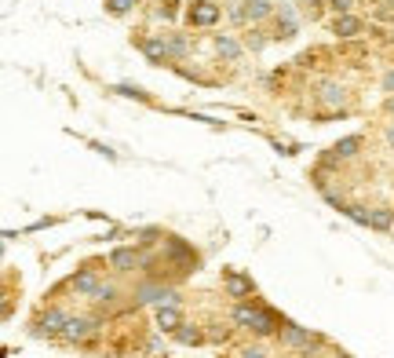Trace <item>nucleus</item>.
<instances>
[{
	"mask_svg": "<svg viewBox=\"0 0 394 358\" xmlns=\"http://www.w3.org/2000/svg\"><path fill=\"white\" fill-rule=\"evenodd\" d=\"M95 329H99V318H70L66 329H62V340H70V343H84Z\"/></svg>",
	"mask_w": 394,
	"mask_h": 358,
	"instance_id": "nucleus-7",
	"label": "nucleus"
},
{
	"mask_svg": "<svg viewBox=\"0 0 394 358\" xmlns=\"http://www.w3.org/2000/svg\"><path fill=\"white\" fill-rule=\"evenodd\" d=\"M384 92H387V95H394V70L384 77Z\"/></svg>",
	"mask_w": 394,
	"mask_h": 358,
	"instance_id": "nucleus-32",
	"label": "nucleus"
},
{
	"mask_svg": "<svg viewBox=\"0 0 394 358\" xmlns=\"http://www.w3.org/2000/svg\"><path fill=\"white\" fill-rule=\"evenodd\" d=\"M135 4H139V0H106V11H110V15H117V19H124Z\"/></svg>",
	"mask_w": 394,
	"mask_h": 358,
	"instance_id": "nucleus-23",
	"label": "nucleus"
},
{
	"mask_svg": "<svg viewBox=\"0 0 394 358\" xmlns=\"http://www.w3.org/2000/svg\"><path fill=\"white\" fill-rule=\"evenodd\" d=\"M266 41H270V37H263L259 26H248V30H245V51H263Z\"/></svg>",
	"mask_w": 394,
	"mask_h": 358,
	"instance_id": "nucleus-21",
	"label": "nucleus"
},
{
	"mask_svg": "<svg viewBox=\"0 0 394 358\" xmlns=\"http://www.w3.org/2000/svg\"><path fill=\"white\" fill-rule=\"evenodd\" d=\"M343 99H347L343 84H336V81H322V84H317V102H322V106H339L343 110Z\"/></svg>",
	"mask_w": 394,
	"mask_h": 358,
	"instance_id": "nucleus-13",
	"label": "nucleus"
},
{
	"mask_svg": "<svg viewBox=\"0 0 394 358\" xmlns=\"http://www.w3.org/2000/svg\"><path fill=\"white\" fill-rule=\"evenodd\" d=\"M92 300H95V303H103V307H110L113 300H117V285H110V281H106V285L99 289V292H95Z\"/></svg>",
	"mask_w": 394,
	"mask_h": 358,
	"instance_id": "nucleus-26",
	"label": "nucleus"
},
{
	"mask_svg": "<svg viewBox=\"0 0 394 358\" xmlns=\"http://www.w3.org/2000/svg\"><path fill=\"white\" fill-rule=\"evenodd\" d=\"M66 322H70V318L62 314L59 307H52L48 314H41V318H37L33 332H37V337H62V329H66Z\"/></svg>",
	"mask_w": 394,
	"mask_h": 358,
	"instance_id": "nucleus-6",
	"label": "nucleus"
},
{
	"mask_svg": "<svg viewBox=\"0 0 394 358\" xmlns=\"http://www.w3.org/2000/svg\"><path fill=\"white\" fill-rule=\"evenodd\" d=\"M391 44H394V33H391Z\"/></svg>",
	"mask_w": 394,
	"mask_h": 358,
	"instance_id": "nucleus-36",
	"label": "nucleus"
},
{
	"mask_svg": "<svg viewBox=\"0 0 394 358\" xmlns=\"http://www.w3.org/2000/svg\"><path fill=\"white\" fill-rule=\"evenodd\" d=\"M336 358H354V355H347V351H336Z\"/></svg>",
	"mask_w": 394,
	"mask_h": 358,
	"instance_id": "nucleus-35",
	"label": "nucleus"
},
{
	"mask_svg": "<svg viewBox=\"0 0 394 358\" xmlns=\"http://www.w3.org/2000/svg\"><path fill=\"white\" fill-rule=\"evenodd\" d=\"M373 19L376 22H394V0H380L373 8Z\"/></svg>",
	"mask_w": 394,
	"mask_h": 358,
	"instance_id": "nucleus-24",
	"label": "nucleus"
},
{
	"mask_svg": "<svg viewBox=\"0 0 394 358\" xmlns=\"http://www.w3.org/2000/svg\"><path fill=\"white\" fill-rule=\"evenodd\" d=\"M175 340H179V343H186V348H197V343H201V329L183 322L179 329H175Z\"/></svg>",
	"mask_w": 394,
	"mask_h": 358,
	"instance_id": "nucleus-22",
	"label": "nucleus"
},
{
	"mask_svg": "<svg viewBox=\"0 0 394 358\" xmlns=\"http://www.w3.org/2000/svg\"><path fill=\"white\" fill-rule=\"evenodd\" d=\"M70 289L77 292V296H95V292L103 289V281H99L95 271H81V274H73V278H70Z\"/></svg>",
	"mask_w": 394,
	"mask_h": 358,
	"instance_id": "nucleus-11",
	"label": "nucleus"
},
{
	"mask_svg": "<svg viewBox=\"0 0 394 358\" xmlns=\"http://www.w3.org/2000/svg\"><path fill=\"white\" fill-rule=\"evenodd\" d=\"M215 51H219L223 62H237L241 55H245V44L234 41V37H226V33H219V37H215Z\"/></svg>",
	"mask_w": 394,
	"mask_h": 358,
	"instance_id": "nucleus-16",
	"label": "nucleus"
},
{
	"mask_svg": "<svg viewBox=\"0 0 394 358\" xmlns=\"http://www.w3.org/2000/svg\"><path fill=\"white\" fill-rule=\"evenodd\" d=\"M394 227V209L380 205V209H368V230H391Z\"/></svg>",
	"mask_w": 394,
	"mask_h": 358,
	"instance_id": "nucleus-17",
	"label": "nucleus"
},
{
	"mask_svg": "<svg viewBox=\"0 0 394 358\" xmlns=\"http://www.w3.org/2000/svg\"><path fill=\"white\" fill-rule=\"evenodd\" d=\"M351 4H354V0H328V8H333L336 15H347V11H351Z\"/></svg>",
	"mask_w": 394,
	"mask_h": 358,
	"instance_id": "nucleus-29",
	"label": "nucleus"
},
{
	"mask_svg": "<svg viewBox=\"0 0 394 358\" xmlns=\"http://www.w3.org/2000/svg\"><path fill=\"white\" fill-rule=\"evenodd\" d=\"M157 238H161L157 230H143V234H139V245H154Z\"/></svg>",
	"mask_w": 394,
	"mask_h": 358,
	"instance_id": "nucleus-30",
	"label": "nucleus"
},
{
	"mask_svg": "<svg viewBox=\"0 0 394 358\" xmlns=\"http://www.w3.org/2000/svg\"><path fill=\"white\" fill-rule=\"evenodd\" d=\"M384 110H387L391 117H394V95H387V102H384Z\"/></svg>",
	"mask_w": 394,
	"mask_h": 358,
	"instance_id": "nucleus-33",
	"label": "nucleus"
},
{
	"mask_svg": "<svg viewBox=\"0 0 394 358\" xmlns=\"http://www.w3.org/2000/svg\"><path fill=\"white\" fill-rule=\"evenodd\" d=\"M277 340H282V348L303 351V355H311L314 343H322V337H317V332H307L303 326H285L282 332H277Z\"/></svg>",
	"mask_w": 394,
	"mask_h": 358,
	"instance_id": "nucleus-2",
	"label": "nucleus"
},
{
	"mask_svg": "<svg viewBox=\"0 0 394 358\" xmlns=\"http://www.w3.org/2000/svg\"><path fill=\"white\" fill-rule=\"evenodd\" d=\"M223 19V8L215 4V0H194V4L186 8V22L197 26V30H208V26H215Z\"/></svg>",
	"mask_w": 394,
	"mask_h": 358,
	"instance_id": "nucleus-1",
	"label": "nucleus"
},
{
	"mask_svg": "<svg viewBox=\"0 0 394 358\" xmlns=\"http://www.w3.org/2000/svg\"><path fill=\"white\" fill-rule=\"evenodd\" d=\"M157 326L161 332H175L183 326V314H179V303H161L157 307Z\"/></svg>",
	"mask_w": 394,
	"mask_h": 358,
	"instance_id": "nucleus-15",
	"label": "nucleus"
},
{
	"mask_svg": "<svg viewBox=\"0 0 394 358\" xmlns=\"http://www.w3.org/2000/svg\"><path fill=\"white\" fill-rule=\"evenodd\" d=\"M139 51L146 55V62H154V66H164V62H172V51H168V37L164 33H154V37H139Z\"/></svg>",
	"mask_w": 394,
	"mask_h": 358,
	"instance_id": "nucleus-3",
	"label": "nucleus"
},
{
	"mask_svg": "<svg viewBox=\"0 0 394 358\" xmlns=\"http://www.w3.org/2000/svg\"><path fill=\"white\" fill-rule=\"evenodd\" d=\"M339 212H343V216H351L354 223H362V227H368V212L362 209V205H343Z\"/></svg>",
	"mask_w": 394,
	"mask_h": 358,
	"instance_id": "nucleus-25",
	"label": "nucleus"
},
{
	"mask_svg": "<svg viewBox=\"0 0 394 358\" xmlns=\"http://www.w3.org/2000/svg\"><path fill=\"white\" fill-rule=\"evenodd\" d=\"M328 30H333L339 41H358L362 30H365V19H362V15H351V11H347V15H336Z\"/></svg>",
	"mask_w": 394,
	"mask_h": 358,
	"instance_id": "nucleus-4",
	"label": "nucleus"
},
{
	"mask_svg": "<svg viewBox=\"0 0 394 358\" xmlns=\"http://www.w3.org/2000/svg\"><path fill=\"white\" fill-rule=\"evenodd\" d=\"M252 332H256V337H274V332H282L277 329V314L270 311V307H263V318H259V326Z\"/></svg>",
	"mask_w": 394,
	"mask_h": 358,
	"instance_id": "nucleus-20",
	"label": "nucleus"
},
{
	"mask_svg": "<svg viewBox=\"0 0 394 358\" xmlns=\"http://www.w3.org/2000/svg\"><path fill=\"white\" fill-rule=\"evenodd\" d=\"M358 150H362V135H347V139H339V143L333 147V153L339 161H351V158H358Z\"/></svg>",
	"mask_w": 394,
	"mask_h": 358,
	"instance_id": "nucleus-18",
	"label": "nucleus"
},
{
	"mask_svg": "<svg viewBox=\"0 0 394 358\" xmlns=\"http://www.w3.org/2000/svg\"><path fill=\"white\" fill-rule=\"evenodd\" d=\"M241 8H245V22H248V26H259L263 19L274 15V4H270V0H241Z\"/></svg>",
	"mask_w": 394,
	"mask_h": 358,
	"instance_id": "nucleus-12",
	"label": "nucleus"
},
{
	"mask_svg": "<svg viewBox=\"0 0 394 358\" xmlns=\"http://www.w3.org/2000/svg\"><path fill=\"white\" fill-rule=\"evenodd\" d=\"M259 318H263V307H256V303H245V300H241V303L234 307V322H237L241 329H256Z\"/></svg>",
	"mask_w": 394,
	"mask_h": 358,
	"instance_id": "nucleus-14",
	"label": "nucleus"
},
{
	"mask_svg": "<svg viewBox=\"0 0 394 358\" xmlns=\"http://www.w3.org/2000/svg\"><path fill=\"white\" fill-rule=\"evenodd\" d=\"M175 4H179V0H164V4L157 8V15L161 19H175Z\"/></svg>",
	"mask_w": 394,
	"mask_h": 358,
	"instance_id": "nucleus-28",
	"label": "nucleus"
},
{
	"mask_svg": "<svg viewBox=\"0 0 394 358\" xmlns=\"http://www.w3.org/2000/svg\"><path fill=\"white\" fill-rule=\"evenodd\" d=\"M164 256H168L172 263H186V267H197V252L186 245L179 238H164Z\"/></svg>",
	"mask_w": 394,
	"mask_h": 358,
	"instance_id": "nucleus-8",
	"label": "nucleus"
},
{
	"mask_svg": "<svg viewBox=\"0 0 394 358\" xmlns=\"http://www.w3.org/2000/svg\"><path fill=\"white\" fill-rule=\"evenodd\" d=\"M299 33V22H296V11L288 4L277 11V26H274V41H292V37Z\"/></svg>",
	"mask_w": 394,
	"mask_h": 358,
	"instance_id": "nucleus-9",
	"label": "nucleus"
},
{
	"mask_svg": "<svg viewBox=\"0 0 394 358\" xmlns=\"http://www.w3.org/2000/svg\"><path fill=\"white\" fill-rule=\"evenodd\" d=\"M139 263H146V256L139 249H113L110 252V267H113V271H135Z\"/></svg>",
	"mask_w": 394,
	"mask_h": 358,
	"instance_id": "nucleus-10",
	"label": "nucleus"
},
{
	"mask_svg": "<svg viewBox=\"0 0 394 358\" xmlns=\"http://www.w3.org/2000/svg\"><path fill=\"white\" fill-rule=\"evenodd\" d=\"M223 289H226V296H234L237 303H241V300H248L252 292H256V285H252V278L237 274V271H223Z\"/></svg>",
	"mask_w": 394,
	"mask_h": 358,
	"instance_id": "nucleus-5",
	"label": "nucleus"
},
{
	"mask_svg": "<svg viewBox=\"0 0 394 358\" xmlns=\"http://www.w3.org/2000/svg\"><path fill=\"white\" fill-rule=\"evenodd\" d=\"M241 358H270V355H266L263 348H245V351H241Z\"/></svg>",
	"mask_w": 394,
	"mask_h": 358,
	"instance_id": "nucleus-31",
	"label": "nucleus"
},
{
	"mask_svg": "<svg viewBox=\"0 0 394 358\" xmlns=\"http://www.w3.org/2000/svg\"><path fill=\"white\" fill-rule=\"evenodd\" d=\"M168 37V51H172V62L175 59H186L190 55V41H186V33H164Z\"/></svg>",
	"mask_w": 394,
	"mask_h": 358,
	"instance_id": "nucleus-19",
	"label": "nucleus"
},
{
	"mask_svg": "<svg viewBox=\"0 0 394 358\" xmlns=\"http://www.w3.org/2000/svg\"><path fill=\"white\" fill-rule=\"evenodd\" d=\"M387 147H394V124L387 128Z\"/></svg>",
	"mask_w": 394,
	"mask_h": 358,
	"instance_id": "nucleus-34",
	"label": "nucleus"
},
{
	"mask_svg": "<svg viewBox=\"0 0 394 358\" xmlns=\"http://www.w3.org/2000/svg\"><path fill=\"white\" fill-rule=\"evenodd\" d=\"M113 92H117V95H128V99H139V102H146V99H150L143 88H135V84H117Z\"/></svg>",
	"mask_w": 394,
	"mask_h": 358,
	"instance_id": "nucleus-27",
	"label": "nucleus"
}]
</instances>
